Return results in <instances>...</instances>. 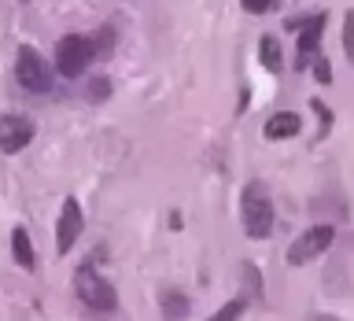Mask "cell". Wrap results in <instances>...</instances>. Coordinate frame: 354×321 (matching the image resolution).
<instances>
[{
    "label": "cell",
    "mask_w": 354,
    "mask_h": 321,
    "mask_svg": "<svg viewBox=\"0 0 354 321\" xmlns=\"http://www.w3.org/2000/svg\"><path fill=\"white\" fill-rule=\"evenodd\" d=\"M240 310H243V303L236 299V303H225V306H221L214 318H218V321H232V318H240Z\"/></svg>",
    "instance_id": "15"
},
{
    "label": "cell",
    "mask_w": 354,
    "mask_h": 321,
    "mask_svg": "<svg viewBox=\"0 0 354 321\" xmlns=\"http://www.w3.org/2000/svg\"><path fill=\"white\" fill-rule=\"evenodd\" d=\"M240 210H243V229L251 240H266L273 229V203L262 181H248L240 196Z\"/></svg>",
    "instance_id": "1"
},
{
    "label": "cell",
    "mask_w": 354,
    "mask_h": 321,
    "mask_svg": "<svg viewBox=\"0 0 354 321\" xmlns=\"http://www.w3.org/2000/svg\"><path fill=\"white\" fill-rule=\"evenodd\" d=\"M259 55H262V63H266V71H281V44H277V37H262V44H259Z\"/></svg>",
    "instance_id": "11"
},
{
    "label": "cell",
    "mask_w": 354,
    "mask_h": 321,
    "mask_svg": "<svg viewBox=\"0 0 354 321\" xmlns=\"http://www.w3.org/2000/svg\"><path fill=\"white\" fill-rule=\"evenodd\" d=\"M288 30H299V66L306 59H314L317 44H321V30H325V15H310V19H288Z\"/></svg>",
    "instance_id": "7"
},
{
    "label": "cell",
    "mask_w": 354,
    "mask_h": 321,
    "mask_svg": "<svg viewBox=\"0 0 354 321\" xmlns=\"http://www.w3.org/2000/svg\"><path fill=\"white\" fill-rule=\"evenodd\" d=\"M314 74H317L321 85H328V82H332V66H328V59H317V63H314Z\"/></svg>",
    "instance_id": "16"
},
{
    "label": "cell",
    "mask_w": 354,
    "mask_h": 321,
    "mask_svg": "<svg viewBox=\"0 0 354 321\" xmlns=\"http://www.w3.org/2000/svg\"><path fill=\"white\" fill-rule=\"evenodd\" d=\"M30 140H33L30 118H19V115H4V118H0V152L15 155V152L26 148Z\"/></svg>",
    "instance_id": "8"
},
{
    "label": "cell",
    "mask_w": 354,
    "mask_h": 321,
    "mask_svg": "<svg viewBox=\"0 0 354 321\" xmlns=\"http://www.w3.org/2000/svg\"><path fill=\"white\" fill-rule=\"evenodd\" d=\"M243 11H251V15H266L270 8H277V0H240Z\"/></svg>",
    "instance_id": "14"
},
{
    "label": "cell",
    "mask_w": 354,
    "mask_h": 321,
    "mask_svg": "<svg viewBox=\"0 0 354 321\" xmlns=\"http://www.w3.org/2000/svg\"><path fill=\"white\" fill-rule=\"evenodd\" d=\"M343 52H347V59L354 63V11L347 15V22H343Z\"/></svg>",
    "instance_id": "13"
},
{
    "label": "cell",
    "mask_w": 354,
    "mask_h": 321,
    "mask_svg": "<svg viewBox=\"0 0 354 321\" xmlns=\"http://www.w3.org/2000/svg\"><path fill=\"white\" fill-rule=\"evenodd\" d=\"M15 74H19V85L30 89V93H48V89H52V66L44 63L33 48H22L19 52Z\"/></svg>",
    "instance_id": "5"
},
{
    "label": "cell",
    "mask_w": 354,
    "mask_h": 321,
    "mask_svg": "<svg viewBox=\"0 0 354 321\" xmlns=\"http://www.w3.org/2000/svg\"><path fill=\"white\" fill-rule=\"evenodd\" d=\"M332 240H336V229H332V226H310L303 237H299L292 248H288V262H292V266L314 262L317 255H325V251L332 248Z\"/></svg>",
    "instance_id": "4"
},
{
    "label": "cell",
    "mask_w": 354,
    "mask_h": 321,
    "mask_svg": "<svg viewBox=\"0 0 354 321\" xmlns=\"http://www.w3.org/2000/svg\"><path fill=\"white\" fill-rule=\"evenodd\" d=\"M162 310H166V318H188V299L185 295H166Z\"/></svg>",
    "instance_id": "12"
},
{
    "label": "cell",
    "mask_w": 354,
    "mask_h": 321,
    "mask_svg": "<svg viewBox=\"0 0 354 321\" xmlns=\"http://www.w3.org/2000/svg\"><path fill=\"white\" fill-rule=\"evenodd\" d=\"M93 48H96V44L88 37H82V33H66V37L55 44V66H59V74L63 77H82L88 59L96 55Z\"/></svg>",
    "instance_id": "2"
},
{
    "label": "cell",
    "mask_w": 354,
    "mask_h": 321,
    "mask_svg": "<svg viewBox=\"0 0 354 321\" xmlns=\"http://www.w3.org/2000/svg\"><path fill=\"white\" fill-rule=\"evenodd\" d=\"M82 207H77L74 196L63 199V210H59V226H55V248H59V255H66L74 248V240L82 237Z\"/></svg>",
    "instance_id": "6"
},
{
    "label": "cell",
    "mask_w": 354,
    "mask_h": 321,
    "mask_svg": "<svg viewBox=\"0 0 354 321\" xmlns=\"http://www.w3.org/2000/svg\"><path fill=\"white\" fill-rule=\"evenodd\" d=\"M299 133V115H292V111H277V115L266 118V137L270 140H288Z\"/></svg>",
    "instance_id": "9"
},
{
    "label": "cell",
    "mask_w": 354,
    "mask_h": 321,
    "mask_svg": "<svg viewBox=\"0 0 354 321\" xmlns=\"http://www.w3.org/2000/svg\"><path fill=\"white\" fill-rule=\"evenodd\" d=\"M107 77H96V82H93V89H88V96H93V100H104L107 96Z\"/></svg>",
    "instance_id": "17"
},
{
    "label": "cell",
    "mask_w": 354,
    "mask_h": 321,
    "mask_svg": "<svg viewBox=\"0 0 354 321\" xmlns=\"http://www.w3.org/2000/svg\"><path fill=\"white\" fill-rule=\"evenodd\" d=\"M74 292L77 299L88 306V310H115L118 306V295H115V288H111L104 277H100L93 266H82L74 277Z\"/></svg>",
    "instance_id": "3"
},
{
    "label": "cell",
    "mask_w": 354,
    "mask_h": 321,
    "mask_svg": "<svg viewBox=\"0 0 354 321\" xmlns=\"http://www.w3.org/2000/svg\"><path fill=\"white\" fill-rule=\"evenodd\" d=\"M11 251H15V262L22 266V270H33V244H30V232L26 229L11 232Z\"/></svg>",
    "instance_id": "10"
}]
</instances>
